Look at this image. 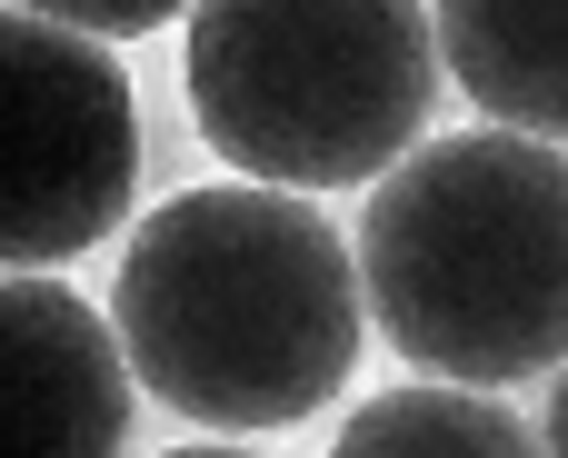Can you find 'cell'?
I'll return each instance as SVG.
<instances>
[{
	"instance_id": "cell-1",
	"label": "cell",
	"mask_w": 568,
	"mask_h": 458,
	"mask_svg": "<svg viewBox=\"0 0 568 458\" xmlns=\"http://www.w3.org/2000/svg\"><path fill=\"white\" fill-rule=\"evenodd\" d=\"M110 339L130 359V389L170 399L190 429L250 439L320 419V399L359 369L369 309L349 240L300 190L220 180L160 200L130 230Z\"/></svg>"
},
{
	"instance_id": "cell-2",
	"label": "cell",
	"mask_w": 568,
	"mask_h": 458,
	"mask_svg": "<svg viewBox=\"0 0 568 458\" xmlns=\"http://www.w3.org/2000/svg\"><path fill=\"white\" fill-rule=\"evenodd\" d=\"M359 309L449 389H529L568 359V150L529 130H449L369 180Z\"/></svg>"
},
{
	"instance_id": "cell-3",
	"label": "cell",
	"mask_w": 568,
	"mask_h": 458,
	"mask_svg": "<svg viewBox=\"0 0 568 458\" xmlns=\"http://www.w3.org/2000/svg\"><path fill=\"white\" fill-rule=\"evenodd\" d=\"M439 90L429 0H190V110L240 180L369 190Z\"/></svg>"
},
{
	"instance_id": "cell-4",
	"label": "cell",
	"mask_w": 568,
	"mask_h": 458,
	"mask_svg": "<svg viewBox=\"0 0 568 458\" xmlns=\"http://www.w3.org/2000/svg\"><path fill=\"white\" fill-rule=\"evenodd\" d=\"M140 110L110 40L0 10V269H60L130 220Z\"/></svg>"
},
{
	"instance_id": "cell-5",
	"label": "cell",
	"mask_w": 568,
	"mask_h": 458,
	"mask_svg": "<svg viewBox=\"0 0 568 458\" xmlns=\"http://www.w3.org/2000/svg\"><path fill=\"white\" fill-rule=\"evenodd\" d=\"M130 409L110 319L50 269H0V458H120Z\"/></svg>"
},
{
	"instance_id": "cell-6",
	"label": "cell",
	"mask_w": 568,
	"mask_h": 458,
	"mask_svg": "<svg viewBox=\"0 0 568 458\" xmlns=\"http://www.w3.org/2000/svg\"><path fill=\"white\" fill-rule=\"evenodd\" d=\"M439 80L479 100L489 130L568 150V0H429Z\"/></svg>"
},
{
	"instance_id": "cell-7",
	"label": "cell",
	"mask_w": 568,
	"mask_h": 458,
	"mask_svg": "<svg viewBox=\"0 0 568 458\" xmlns=\"http://www.w3.org/2000/svg\"><path fill=\"white\" fill-rule=\"evenodd\" d=\"M329 458H539V429L499 399V389H389L369 409L339 419Z\"/></svg>"
},
{
	"instance_id": "cell-8",
	"label": "cell",
	"mask_w": 568,
	"mask_h": 458,
	"mask_svg": "<svg viewBox=\"0 0 568 458\" xmlns=\"http://www.w3.org/2000/svg\"><path fill=\"white\" fill-rule=\"evenodd\" d=\"M10 10L90 30V40H140V30H170V10H190V0H10Z\"/></svg>"
},
{
	"instance_id": "cell-9",
	"label": "cell",
	"mask_w": 568,
	"mask_h": 458,
	"mask_svg": "<svg viewBox=\"0 0 568 458\" xmlns=\"http://www.w3.org/2000/svg\"><path fill=\"white\" fill-rule=\"evenodd\" d=\"M559 389H549V429H539V458H568V359L549 369Z\"/></svg>"
},
{
	"instance_id": "cell-10",
	"label": "cell",
	"mask_w": 568,
	"mask_h": 458,
	"mask_svg": "<svg viewBox=\"0 0 568 458\" xmlns=\"http://www.w3.org/2000/svg\"><path fill=\"white\" fill-rule=\"evenodd\" d=\"M160 458H250V449H160Z\"/></svg>"
}]
</instances>
